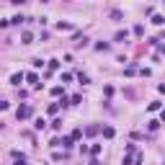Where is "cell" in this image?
Here are the masks:
<instances>
[{"mask_svg": "<svg viewBox=\"0 0 165 165\" xmlns=\"http://www.w3.org/2000/svg\"><path fill=\"white\" fill-rule=\"evenodd\" d=\"M57 67H60V62H57V60H49V62H47V70H49V72H54Z\"/></svg>", "mask_w": 165, "mask_h": 165, "instance_id": "ba28073f", "label": "cell"}, {"mask_svg": "<svg viewBox=\"0 0 165 165\" xmlns=\"http://www.w3.org/2000/svg\"><path fill=\"white\" fill-rule=\"evenodd\" d=\"M129 39V31L124 28V31H116V36H113V41H126Z\"/></svg>", "mask_w": 165, "mask_h": 165, "instance_id": "5b68a950", "label": "cell"}, {"mask_svg": "<svg viewBox=\"0 0 165 165\" xmlns=\"http://www.w3.org/2000/svg\"><path fill=\"white\" fill-rule=\"evenodd\" d=\"M8 109H10V103H8V101H0V111H8Z\"/></svg>", "mask_w": 165, "mask_h": 165, "instance_id": "83f0119b", "label": "cell"}, {"mask_svg": "<svg viewBox=\"0 0 165 165\" xmlns=\"http://www.w3.org/2000/svg\"><path fill=\"white\" fill-rule=\"evenodd\" d=\"M88 152H90L93 157H98V155H101V145H93V147L88 150Z\"/></svg>", "mask_w": 165, "mask_h": 165, "instance_id": "7c38bea8", "label": "cell"}, {"mask_svg": "<svg viewBox=\"0 0 165 165\" xmlns=\"http://www.w3.org/2000/svg\"><path fill=\"white\" fill-rule=\"evenodd\" d=\"M147 111H160V101H152V103L147 106Z\"/></svg>", "mask_w": 165, "mask_h": 165, "instance_id": "ac0fdd59", "label": "cell"}, {"mask_svg": "<svg viewBox=\"0 0 165 165\" xmlns=\"http://www.w3.org/2000/svg\"><path fill=\"white\" fill-rule=\"evenodd\" d=\"M113 134H116V132H113V126H103V137H106V139H111Z\"/></svg>", "mask_w": 165, "mask_h": 165, "instance_id": "9c48e42d", "label": "cell"}, {"mask_svg": "<svg viewBox=\"0 0 165 165\" xmlns=\"http://www.w3.org/2000/svg\"><path fill=\"white\" fill-rule=\"evenodd\" d=\"M157 90H160V93H165V83H163V85H157Z\"/></svg>", "mask_w": 165, "mask_h": 165, "instance_id": "f1b7e54d", "label": "cell"}, {"mask_svg": "<svg viewBox=\"0 0 165 165\" xmlns=\"http://www.w3.org/2000/svg\"><path fill=\"white\" fill-rule=\"evenodd\" d=\"M21 80H23V72H13L10 75V85H21Z\"/></svg>", "mask_w": 165, "mask_h": 165, "instance_id": "277c9868", "label": "cell"}, {"mask_svg": "<svg viewBox=\"0 0 165 165\" xmlns=\"http://www.w3.org/2000/svg\"><path fill=\"white\" fill-rule=\"evenodd\" d=\"M80 101H83V98H80V96H77V93H75V96L70 98V106H75V103H80Z\"/></svg>", "mask_w": 165, "mask_h": 165, "instance_id": "484cf974", "label": "cell"}, {"mask_svg": "<svg viewBox=\"0 0 165 165\" xmlns=\"http://www.w3.org/2000/svg\"><path fill=\"white\" fill-rule=\"evenodd\" d=\"M134 72H137V67H134V64H129V67L124 70V75H134Z\"/></svg>", "mask_w": 165, "mask_h": 165, "instance_id": "d4e9b609", "label": "cell"}, {"mask_svg": "<svg viewBox=\"0 0 165 165\" xmlns=\"http://www.w3.org/2000/svg\"><path fill=\"white\" fill-rule=\"evenodd\" d=\"M85 134H88V137H93V134H98V126H88V129H85Z\"/></svg>", "mask_w": 165, "mask_h": 165, "instance_id": "44dd1931", "label": "cell"}, {"mask_svg": "<svg viewBox=\"0 0 165 165\" xmlns=\"http://www.w3.org/2000/svg\"><path fill=\"white\" fill-rule=\"evenodd\" d=\"M52 96L57 98V96H64V90H62V85H54V88H52Z\"/></svg>", "mask_w": 165, "mask_h": 165, "instance_id": "9a60e30c", "label": "cell"}, {"mask_svg": "<svg viewBox=\"0 0 165 165\" xmlns=\"http://www.w3.org/2000/svg\"><path fill=\"white\" fill-rule=\"evenodd\" d=\"M47 111H49V113H57V111H60V103H49Z\"/></svg>", "mask_w": 165, "mask_h": 165, "instance_id": "603a6c76", "label": "cell"}, {"mask_svg": "<svg viewBox=\"0 0 165 165\" xmlns=\"http://www.w3.org/2000/svg\"><path fill=\"white\" fill-rule=\"evenodd\" d=\"M31 64L39 70V67H44V60H39V57H36V60H31Z\"/></svg>", "mask_w": 165, "mask_h": 165, "instance_id": "7402d4cb", "label": "cell"}, {"mask_svg": "<svg viewBox=\"0 0 165 165\" xmlns=\"http://www.w3.org/2000/svg\"><path fill=\"white\" fill-rule=\"evenodd\" d=\"M160 119H163V121H165V111H160Z\"/></svg>", "mask_w": 165, "mask_h": 165, "instance_id": "1f68e13d", "label": "cell"}, {"mask_svg": "<svg viewBox=\"0 0 165 165\" xmlns=\"http://www.w3.org/2000/svg\"><path fill=\"white\" fill-rule=\"evenodd\" d=\"M13 3H16V5H23V3H26V0H13Z\"/></svg>", "mask_w": 165, "mask_h": 165, "instance_id": "f546056e", "label": "cell"}, {"mask_svg": "<svg viewBox=\"0 0 165 165\" xmlns=\"http://www.w3.org/2000/svg\"><path fill=\"white\" fill-rule=\"evenodd\" d=\"M152 23H155V26H163V23H165V16H160V13H155V16H152Z\"/></svg>", "mask_w": 165, "mask_h": 165, "instance_id": "8992f818", "label": "cell"}, {"mask_svg": "<svg viewBox=\"0 0 165 165\" xmlns=\"http://www.w3.org/2000/svg\"><path fill=\"white\" fill-rule=\"evenodd\" d=\"M111 18H113V21H121V18H124V13H121V10H116V8H113V10H111Z\"/></svg>", "mask_w": 165, "mask_h": 165, "instance_id": "4fadbf2b", "label": "cell"}, {"mask_svg": "<svg viewBox=\"0 0 165 165\" xmlns=\"http://www.w3.org/2000/svg\"><path fill=\"white\" fill-rule=\"evenodd\" d=\"M160 52H163V54H165V44H163V47H160Z\"/></svg>", "mask_w": 165, "mask_h": 165, "instance_id": "d6a6232c", "label": "cell"}, {"mask_svg": "<svg viewBox=\"0 0 165 165\" xmlns=\"http://www.w3.org/2000/svg\"><path fill=\"white\" fill-rule=\"evenodd\" d=\"M96 49H98V52H106V49H111V44H109V41H98Z\"/></svg>", "mask_w": 165, "mask_h": 165, "instance_id": "52a82bcc", "label": "cell"}, {"mask_svg": "<svg viewBox=\"0 0 165 165\" xmlns=\"http://www.w3.org/2000/svg\"><path fill=\"white\" fill-rule=\"evenodd\" d=\"M72 142H75L72 134H70V137H62V147H72Z\"/></svg>", "mask_w": 165, "mask_h": 165, "instance_id": "8fae6325", "label": "cell"}, {"mask_svg": "<svg viewBox=\"0 0 165 165\" xmlns=\"http://www.w3.org/2000/svg\"><path fill=\"white\" fill-rule=\"evenodd\" d=\"M49 145H52V147H62V137H54L52 142H49Z\"/></svg>", "mask_w": 165, "mask_h": 165, "instance_id": "cb8c5ba5", "label": "cell"}, {"mask_svg": "<svg viewBox=\"0 0 165 165\" xmlns=\"http://www.w3.org/2000/svg\"><path fill=\"white\" fill-rule=\"evenodd\" d=\"M44 126H47L44 119H36V121H34V129H44Z\"/></svg>", "mask_w": 165, "mask_h": 165, "instance_id": "d6986e66", "label": "cell"}, {"mask_svg": "<svg viewBox=\"0 0 165 165\" xmlns=\"http://www.w3.org/2000/svg\"><path fill=\"white\" fill-rule=\"evenodd\" d=\"M26 80L31 83L34 88H39V85H41V83H39V75H36V72H28V75H26Z\"/></svg>", "mask_w": 165, "mask_h": 165, "instance_id": "3957f363", "label": "cell"}, {"mask_svg": "<svg viewBox=\"0 0 165 165\" xmlns=\"http://www.w3.org/2000/svg\"><path fill=\"white\" fill-rule=\"evenodd\" d=\"M90 165H98V160H96V157H90Z\"/></svg>", "mask_w": 165, "mask_h": 165, "instance_id": "4dcf8cb0", "label": "cell"}, {"mask_svg": "<svg viewBox=\"0 0 165 165\" xmlns=\"http://www.w3.org/2000/svg\"><path fill=\"white\" fill-rule=\"evenodd\" d=\"M23 21H26V18L21 16V13H18V16H13V18H10V23H16V26H21V23H23Z\"/></svg>", "mask_w": 165, "mask_h": 165, "instance_id": "5bb4252c", "label": "cell"}, {"mask_svg": "<svg viewBox=\"0 0 165 165\" xmlns=\"http://www.w3.org/2000/svg\"><path fill=\"white\" fill-rule=\"evenodd\" d=\"M52 129H54V132H62V119H54L52 121Z\"/></svg>", "mask_w": 165, "mask_h": 165, "instance_id": "2e32d148", "label": "cell"}, {"mask_svg": "<svg viewBox=\"0 0 165 165\" xmlns=\"http://www.w3.org/2000/svg\"><path fill=\"white\" fill-rule=\"evenodd\" d=\"M57 31H75V26L67 23V21H60V23H57Z\"/></svg>", "mask_w": 165, "mask_h": 165, "instance_id": "7a4b0ae2", "label": "cell"}, {"mask_svg": "<svg viewBox=\"0 0 165 165\" xmlns=\"http://www.w3.org/2000/svg\"><path fill=\"white\" fill-rule=\"evenodd\" d=\"M77 80H80V83L85 85V83H90V77H88V75H83V72H80V75H77Z\"/></svg>", "mask_w": 165, "mask_h": 165, "instance_id": "4316f807", "label": "cell"}, {"mask_svg": "<svg viewBox=\"0 0 165 165\" xmlns=\"http://www.w3.org/2000/svg\"><path fill=\"white\" fill-rule=\"evenodd\" d=\"M134 36H145V26H142V23L134 26Z\"/></svg>", "mask_w": 165, "mask_h": 165, "instance_id": "30bf717a", "label": "cell"}, {"mask_svg": "<svg viewBox=\"0 0 165 165\" xmlns=\"http://www.w3.org/2000/svg\"><path fill=\"white\" fill-rule=\"evenodd\" d=\"M157 126H160V121H155V119L147 124V129H150V132H157Z\"/></svg>", "mask_w": 165, "mask_h": 165, "instance_id": "e0dca14e", "label": "cell"}, {"mask_svg": "<svg viewBox=\"0 0 165 165\" xmlns=\"http://www.w3.org/2000/svg\"><path fill=\"white\" fill-rule=\"evenodd\" d=\"M28 116H31V106H28V103H23V106H18V109H16V119L18 121H23Z\"/></svg>", "mask_w": 165, "mask_h": 165, "instance_id": "6da1fadb", "label": "cell"}, {"mask_svg": "<svg viewBox=\"0 0 165 165\" xmlns=\"http://www.w3.org/2000/svg\"><path fill=\"white\" fill-rule=\"evenodd\" d=\"M13 160H16L13 165H26V155H18V157H13Z\"/></svg>", "mask_w": 165, "mask_h": 165, "instance_id": "ffe728a7", "label": "cell"}]
</instances>
